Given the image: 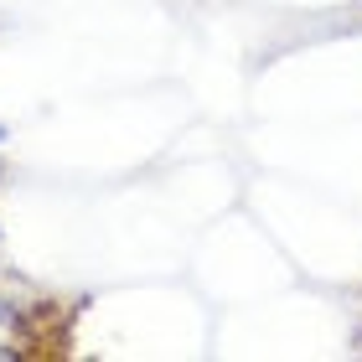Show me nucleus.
<instances>
[{
	"mask_svg": "<svg viewBox=\"0 0 362 362\" xmlns=\"http://www.w3.org/2000/svg\"><path fill=\"white\" fill-rule=\"evenodd\" d=\"M0 140H6V129H0Z\"/></svg>",
	"mask_w": 362,
	"mask_h": 362,
	"instance_id": "1",
	"label": "nucleus"
}]
</instances>
